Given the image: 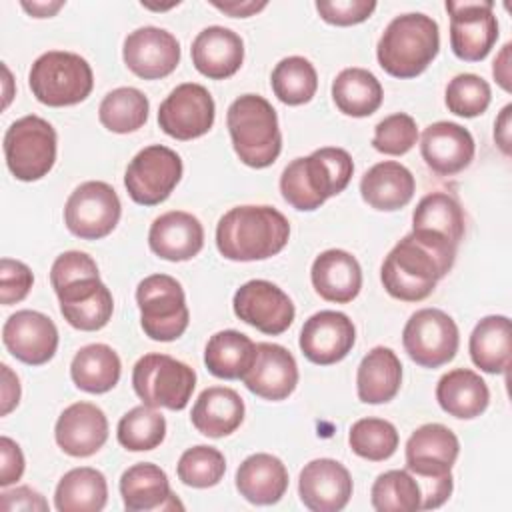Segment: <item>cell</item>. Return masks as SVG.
<instances>
[{"label": "cell", "instance_id": "1", "mask_svg": "<svg viewBox=\"0 0 512 512\" xmlns=\"http://www.w3.org/2000/svg\"><path fill=\"white\" fill-rule=\"evenodd\" d=\"M458 246L448 238L412 230L384 258L380 280L384 290L402 302H420L428 298L438 280L454 266Z\"/></svg>", "mask_w": 512, "mask_h": 512}, {"label": "cell", "instance_id": "2", "mask_svg": "<svg viewBox=\"0 0 512 512\" xmlns=\"http://www.w3.org/2000/svg\"><path fill=\"white\" fill-rule=\"evenodd\" d=\"M290 238L286 216L272 206L230 208L216 226L218 252L234 262H254L276 256Z\"/></svg>", "mask_w": 512, "mask_h": 512}, {"label": "cell", "instance_id": "3", "mask_svg": "<svg viewBox=\"0 0 512 512\" xmlns=\"http://www.w3.org/2000/svg\"><path fill=\"white\" fill-rule=\"evenodd\" d=\"M354 174L352 156L344 148L326 146L310 156L294 158L280 176L282 198L300 212L320 208L340 194Z\"/></svg>", "mask_w": 512, "mask_h": 512}, {"label": "cell", "instance_id": "4", "mask_svg": "<svg viewBox=\"0 0 512 512\" xmlns=\"http://www.w3.org/2000/svg\"><path fill=\"white\" fill-rule=\"evenodd\" d=\"M456 434L438 422L422 424L406 442V470L422 490V510L440 508L452 494V466L458 458Z\"/></svg>", "mask_w": 512, "mask_h": 512}, {"label": "cell", "instance_id": "5", "mask_svg": "<svg viewBox=\"0 0 512 512\" xmlns=\"http://www.w3.org/2000/svg\"><path fill=\"white\" fill-rule=\"evenodd\" d=\"M440 50V30L434 18L422 12L396 16L382 32L376 58L394 78H416Z\"/></svg>", "mask_w": 512, "mask_h": 512}, {"label": "cell", "instance_id": "6", "mask_svg": "<svg viewBox=\"0 0 512 512\" xmlns=\"http://www.w3.org/2000/svg\"><path fill=\"white\" fill-rule=\"evenodd\" d=\"M232 148L250 168H268L282 150V134L272 104L258 94L238 96L226 112Z\"/></svg>", "mask_w": 512, "mask_h": 512}, {"label": "cell", "instance_id": "7", "mask_svg": "<svg viewBox=\"0 0 512 512\" xmlns=\"http://www.w3.org/2000/svg\"><path fill=\"white\" fill-rule=\"evenodd\" d=\"M28 86L34 98L46 106H74L90 96L94 74L80 54L50 50L32 62Z\"/></svg>", "mask_w": 512, "mask_h": 512}, {"label": "cell", "instance_id": "8", "mask_svg": "<svg viewBox=\"0 0 512 512\" xmlns=\"http://www.w3.org/2000/svg\"><path fill=\"white\" fill-rule=\"evenodd\" d=\"M56 144V130L48 120L36 114L22 116L4 134L6 166L16 180H40L56 162Z\"/></svg>", "mask_w": 512, "mask_h": 512}, {"label": "cell", "instance_id": "9", "mask_svg": "<svg viewBox=\"0 0 512 512\" xmlns=\"http://www.w3.org/2000/svg\"><path fill=\"white\" fill-rule=\"evenodd\" d=\"M140 324L148 338L172 342L180 338L190 322L182 284L168 274H150L136 288Z\"/></svg>", "mask_w": 512, "mask_h": 512}, {"label": "cell", "instance_id": "10", "mask_svg": "<svg viewBox=\"0 0 512 512\" xmlns=\"http://www.w3.org/2000/svg\"><path fill=\"white\" fill-rule=\"evenodd\" d=\"M132 386L146 406L184 410L196 386V372L168 354L150 352L134 364Z\"/></svg>", "mask_w": 512, "mask_h": 512}, {"label": "cell", "instance_id": "11", "mask_svg": "<svg viewBox=\"0 0 512 512\" xmlns=\"http://www.w3.org/2000/svg\"><path fill=\"white\" fill-rule=\"evenodd\" d=\"M402 344L418 366L440 368L456 356L460 334L452 316L438 308H422L408 318Z\"/></svg>", "mask_w": 512, "mask_h": 512}, {"label": "cell", "instance_id": "12", "mask_svg": "<svg viewBox=\"0 0 512 512\" xmlns=\"http://www.w3.org/2000/svg\"><path fill=\"white\" fill-rule=\"evenodd\" d=\"M182 178V158L168 146L142 148L128 164L124 186L128 196L142 206L164 202Z\"/></svg>", "mask_w": 512, "mask_h": 512}, {"label": "cell", "instance_id": "13", "mask_svg": "<svg viewBox=\"0 0 512 512\" xmlns=\"http://www.w3.org/2000/svg\"><path fill=\"white\" fill-rule=\"evenodd\" d=\"M122 214L116 190L102 180H88L74 188L64 206L66 228L82 240L108 236Z\"/></svg>", "mask_w": 512, "mask_h": 512}, {"label": "cell", "instance_id": "14", "mask_svg": "<svg viewBox=\"0 0 512 512\" xmlns=\"http://www.w3.org/2000/svg\"><path fill=\"white\" fill-rule=\"evenodd\" d=\"M450 14L452 52L466 62L484 60L498 40V20L492 0H446Z\"/></svg>", "mask_w": 512, "mask_h": 512}, {"label": "cell", "instance_id": "15", "mask_svg": "<svg viewBox=\"0 0 512 512\" xmlns=\"http://www.w3.org/2000/svg\"><path fill=\"white\" fill-rule=\"evenodd\" d=\"M216 116L210 92L196 82L178 84L158 108V124L164 134L176 140H192L204 136Z\"/></svg>", "mask_w": 512, "mask_h": 512}, {"label": "cell", "instance_id": "16", "mask_svg": "<svg viewBox=\"0 0 512 512\" xmlns=\"http://www.w3.org/2000/svg\"><path fill=\"white\" fill-rule=\"evenodd\" d=\"M232 308L242 322L268 336L286 332L296 316L290 296L268 280H248L242 284L234 294Z\"/></svg>", "mask_w": 512, "mask_h": 512}, {"label": "cell", "instance_id": "17", "mask_svg": "<svg viewBox=\"0 0 512 512\" xmlns=\"http://www.w3.org/2000/svg\"><path fill=\"white\" fill-rule=\"evenodd\" d=\"M64 320L82 332L104 328L114 312V298L98 272L84 274L54 286Z\"/></svg>", "mask_w": 512, "mask_h": 512}, {"label": "cell", "instance_id": "18", "mask_svg": "<svg viewBox=\"0 0 512 512\" xmlns=\"http://www.w3.org/2000/svg\"><path fill=\"white\" fill-rule=\"evenodd\" d=\"M124 64L144 80H158L172 74L180 62L176 36L158 26H142L130 32L122 48Z\"/></svg>", "mask_w": 512, "mask_h": 512}, {"label": "cell", "instance_id": "19", "mask_svg": "<svg viewBox=\"0 0 512 512\" xmlns=\"http://www.w3.org/2000/svg\"><path fill=\"white\" fill-rule=\"evenodd\" d=\"M356 342L352 320L336 310H320L312 314L300 330V350L312 362L330 366L348 356Z\"/></svg>", "mask_w": 512, "mask_h": 512}, {"label": "cell", "instance_id": "20", "mask_svg": "<svg viewBox=\"0 0 512 512\" xmlns=\"http://www.w3.org/2000/svg\"><path fill=\"white\" fill-rule=\"evenodd\" d=\"M2 342L16 360L40 366L56 354L58 328L42 312L18 310L4 322Z\"/></svg>", "mask_w": 512, "mask_h": 512}, {"label": "cell", "instance_id": "21", "mask_svg": "<svg viewBox=\"0 0 512 512\" xmlns=\"http://www.w3.org/2000/svg\"><path fill=\"white\" fill-rule=\"evenodd\" d=\"M242 382L246 388L264 400H284L298 384V364L290 350L280 344H256L250 368L244 372Z\"/></svg>", "mask_w": 512, "mask_h": 512}, {"label": "cell", "instance_id": "22", "mask_svg": "<svg viewBox=\"0 0 512 512\" xmlns=\"http://www.w3.org/2000/svg\"><path fill=\"white\" fill-rule=\"evenodd\" d=\"M298 494L312 512H338L352 496V476L338 460L316 458L300 470Z\"/></svg>", "mask_w": 512, "mask_h": 512}, {"label": "cell", "instance_id": "23", "mask_svg": "<svg viewBox=\"0 0 512 512\" xmlns=\"http://www.w3.org/2000/svg\"><path fill=\"white\" fill-rule=\"evenodd\" d=\"M476 152L472 134L456 122H434L424 128L420 154L426 166L440 176H454L470 166Z\"/></svg>", "mask_w": 512, "mask_h": 512}, {"label": "cell", "instance_id": "24", "mask_svg": "<svg viewBox=\"0 0 512 512\" xmlns=\"http://www.w3.org/2000/svg\"><path fill=\"white\" fill-rule=\"evenodd\" d=\"M54 438L68 456H92L108 440L106 414L92 402H74L58 416Z\"/></svg>", "mask_w": 512, "mask_h": 512}, {"label": "cell", "instance_id": "25", "mask_svg": "<svg viewBox=\"0 0 512 512\" xmlns=\"http://www.w3.org/2000/svg\"><path fill=\"white\" fill-rule=\"evenodd\" d=\"M150 250L170 262L194 258L204 246V228L196 216L182 210L160 214L148 230Z\"/></svg>", "mask_w": 512, "mask_h": 512}, {"label": "cell", "instance_id": "26", "mask_svg": "<svg viewBox=\"0 0 512 512\" xmlns=\"http://www.w3.org/2000/svg\"><path fill=\"white\" fill-rule=\"evenodd\" d=\"M190 54L194 68L202 76L224 80L240 70L244 62V42L230 28L208 26L192 40Z\"/></svg>", "mask_w": 512, "mask_h": 512}, {"label": "cell", "instance_id": "27", "mask_svg": "<svg viewBox=\"0 0 512 512\" xmlns=\"http://www.w3.org/2000/svg\"><path fill=\"white\" fill-rule=\"evenodd\" d=\"M310 278L320 298L336 304L352 302L362 288V268L358 260L340 248L324 250L316 256Z\"/></svg>", "mask_w": 512, "mask_h": 512}, {"label": "cell", "instance_id": "28", "mask_svg": "<svg viewBox=\"0 0 512 512\" xmlns=\"http://www.w3.org/2000/svg\"><path fill=\"white\" fill-rule=\"evenodd\" d=\"M120 496L128 512L182 508L170 490L166 472L152 462H140L124 470L120 478Z\"/></svg>", "mask_w": 512, "mask_h": 512}, {"label": "cell", "instance_id": "29", "mask_svg": "<svg viewBox=\"0 0 512 512\" xmlns=\"http://www.w3.org/2000/svg\"><path fill=\"white\" fill-rule=\"evenodd\" d=\"M412 172L394 160H384L368 168L360 180L362 200L380 212H394L404 208L414 196Z\"/></svg>", "mask_w": 512, "mask_h": 512}, {"label": "cell", "instance_id": "30", "mask_svg": "<svg viewBox=\"0 0 512 512\" xmlns=\"http://www.w3.org/2000/svg\"><path fill=\"white\" fill-rule=\"evenodd\" d=\"M286 488L288 470L284 462L272 454H252L236 470V490L252 504H276Z\"/></svg>", "mask_w": 512, "mask_h": 512}, {"label": "cell", "instance_id": "31", "mask_svg": "<svg viewBox=\"0 0 512 512\" xmlns=\"http://www.w3.org/2000/svg\"><path fill=\"white\" fill-rule=\"evenodd\" d=\"M190 420L192 426L208 438L228 436L244 420V400L232 388L210 386L196 398Z\"/></svg>", "mask_w": 512, "mask_h": 512}, {"label": "cell", "instance_id": "32", "mask_svg": "<svg viewBox=\"0 0 512 512\" xmlns=\"http://www.w3.org/2000/svg\"><path fill=\"white\" fill-rule=\"evenodd\" d=\"M436 400L446 414L460 420H472L488 408L490 390L474 370L454 368L438 380Z\"/></svg>", "mask_w": 512, "mask_h": 512}, {"label": "cell", "instance_id": "33", "mask_svg": "<svg viewBox=\"0 0 512 512\" xmlns=\"http://www.w3.org/2000/svg\"><path fill=\"white\" fill-rule=\"evenodd\" d=\"M402 384V364L392 348L376 346L360 362L356 392L364 404L390 402Z\"/></svg>", "mask_w": 512, "mask_h": 512}, {"label": "cell", "instance_id": "34", "mask_svg": "<svg viewBox=\"0 0 512 512\" xmlns=\"http://www.w3.org/2000/svg\"><path fill=\"white\" fill-rule=\"evenodd\" d=\"M510 318L502 314L484 316L472 330L468 350L476 368L488 374H504L510 366Z\"/></svg>", "mask_w": 512, "mask_h": 512}, {"label": "cell", "instance_id": "35", "mask_svg": "<svg viewBox=\"0 0 512 512\" xmlns=\"http://www.w3.org/2000/svg\"><path fill=\"white\" fill-rule=\"evenodd\" d=\"M108 500L106 476L90 466L68 470L54 492L58 512H100Z\"/></svg>", "mask_w": 512, "mask_h": 512}, {"label": "cell", "instance_id": "36", "mask_svg": "<svg viewBox=\"0 0 512 512\" xmlns=\"http://www.w3.org/2000/svg\"><path fill=\"white\" fill-rule=\"evenodd\" d=\"M120 358L108 344H88L80 348L70 364V376L76 388L88 394H104L120 380Z\"/></svg>", "mask_w": 512, "mask_h": 512}, {"label": "cell", "instance_id": "37", "mask_svg": "<svg viewBox=\"0 0 512 512\" xmlns=\"http://www.w3.org/2000/svg\"><path fill=\"white\" fill-rule=\"evenodd\" d=\"M382 86L366 68H344L332 82V100L336 108L352 118L374 114L382 104Z\"/></svg>", "mask_w": 512, "mask_h": 512}, {"label": "cell", "instance_id": "38", "mask_svg": "<svg viewBox=\"0 0 512 512\" xmlns=\"http://www.w3.org/2000/svg\"><path fill=\"white\" fill-rule=\"evenodd\" d=\"M256 344L238 330H220L212 334L204 348L208 372L222 380L242 378L250 368Z\"/></svg>", "mask_w": 512, "mask_h": 512}, {"label": "cell", "instance_id": "39", "mask_svg": "<svg viewBox=\"0 0 512 512\" xmlns=\"http://www.w3.org/2000/svg\"><path fill=\"white\" fill-rule=\"evenodd\" d=\"M412 230H428L460 244L466 232L464 210L460 202L448 192H430L414 208Z\"/></svg>", "mask_w": 512, "mask_h": 512}, {"label": "cell", "instance_id": "40", "mask_svg": "<svg viewBox=\"0 0 512 512\" xmlns=\"http://www.w3.org/2000/svg\"><path fill=\"white\" fill-rule=\"evenodd\" d=\"M150 112L148 98L132 86H122L112 92H108L100 106H98V118L100 124L116 134H128L140 130Z\"/></svg>", "mask_w": 512, "mask_h": 512}, {"label": "cell", "instance_id": "41", "mask_svg": "<svg viewBox=\"0 0 512 512\" xmlns=\"http://www.w3.org/2000/svg\"><path fill=\"white\" fill-rule=\"evenodd\" d=\"M270 84L274 96L280 102L288 106H300L314 98L318 88V74L308 58L288 56L274 66Z\"/></svg>", "mask_w": 512, "mask_h": 512}, {"label": "cell", "instance_id": "42", "mask_svg": "<svg viewBox=\"0 0 512 512\" xmlns=\"http://www.w3.org/2000/svg\"><path fill=\"white\" fill-rule=\"evenodd\" d=\"M370 502L378 512H416L422 510V490L408 470H388L374 480Z\"/></svg>", "mask_w": 512, "mask_h": 512}, {"label": "cell", "instance_id": "43", "mask_svg": "<svg viewBox=\"0 0 512 512\" xmlns=\"http://www.w3.org/2000/svg\"><path fill=\"white\" fill-rule=\"evenodd\" d=\"M116 436L118 442L130 452L154 450L166 436V420L152 406L140 404L120 418Z\"/></svg>", "mask_w": 512, "mask_h": 512}, {"label": "cell", "instance_id": "44", "mask_svg": "<svg viewBox=\"0 0 512 512\" xmlns=\"http://www.w3.org/2000/svg\"><path fill=\"white\" fill-rule=\"evenodd\" d=\"M352 452L370 462L388 460L398 448V430L384 418H360L348 432Z\"/></svg>", "mask_w": 512, "mask_h": 512}, {"label": "cell", "instance_id": "45", "mask_svg": "<svg viewBox=\"0 0 512 512\" xmlns=\"http://www.w3.org/2000/svg\"><path fill=\"white\" fill-rule=\"evenodd\" d=\"M176 472L186 486L210 488L222 480L226 472V460L218 448L198 444L182 452Z\"/></svg>", "mask_w": 512, "mask_h": 512}, {"label": "cell", "instance_id": "46", "mask_svg": "<svg viewBox=\"0 0 512 512\" xmlns=\"http://www.w3.org/2000/svg\"><path fill=\"white\" fill-rule=\"evenodd\" d=\"M446 106L452 114L474 118L486 112L492 100L490 84L476 74H458L446 86Z\"/></svg>", "mask_w": 512, "mask_h": 512}, {"label": "cell", "instance_id": "47", "mask_svg": "<svg viewBox=\"0 0 512 512\" xmlns=\"http://www.w3.org/2000/svg\"><path fill=\"white\" fill-rule=\"evenodd\" d=\"M418 140V126L410 114L396 112L380 120L374 128V150L388 156H402L414 148Z\"/></svg>", "mask_w": 512, "mask_h": 512}, {"label": "cell", "instance_id": "48", "mask_svg": "<svg viewBox=\"0 0 512 512\" xmlns=\"http://www.w3.org/2000/svg\"><path fill=\"white\" fill-rule=\"evenodd\" d=\"M314 6L320 18L334 26L360 24L376 10V2L372 0H318Z\"/></svg>", "mask_w": 512, "mask_h": 512}, {"label": "cell", "instance_id": "49", "mask_svg": "<svg viewBox=\"0 0 512 512\" xmlns=\"http://www.w3.org/2000/svg\"><path fill=\"white\" fill-rule=\"evenodd\" d=\"M34 284L32 270L12 258H2L0 262V300L4 306L24 300Z\"/></svg>", "mask_w": 512, "mask_h": 512}, {"label": "cell", "instance_id": "50", "mask_svg": "<svg viewBox=\"0 0 512 512\" xmlns=\"http://www.w3.org/2000/svg\"><path fill=\"white\" fill-rule=\"evenodd\" d=\"M0 508L4 512H12V510H32V512H46L48 510V502L44 500V496L36 490H32L30 486H18L14 490H6L0 494Z\"/></svg>", "mask_w": 512, "mask_h": 512}, {"label": "cell", "instance_id": "51", "mask_svg": "<svg viewBox=\"0 0 512 512\" xmlns=\"http://www.w3.org/2000/svg\"><path fill=\"white\" fill-rule=\"evenodd\" d=\"M0 456H2L0 486H10L16 480H20V476L24 472V454L14 440H10L8 436H2L0 438Z\"/></svg>", "mask_w": 512, "mask_h": 512}, {"label": "cell", "instance_id": "52", "mask_svg": "<svg viewBox=\"0 0 512 512\" xmlns=\"http://www.w3.org/2000/svg\"><path fill=\"white\" fill-rule=\"evenodd\" d=\"M2 416L10 414L20 402V382L8 364H2Z\"/></svg>", "mask_w": 512, "mask_h": 512}, {"label": "cell", "instance_id": "53", "mask_svg": "<svg viewBox=\"0 0 512 512\" xmlns=\"http://www.w3.org/2000/svg\"><path fill=\"white\" fill-rule=\"evenodd\" d=\"M214 8H218L220 12L234 16V18H248L260 10L266 8V2H252V0H228V2H212Z\"/></svg>", "mask_w": 512, "mask_h": 512}, {"label": "cell", "instance_id": "54", "mask_svg": "<svg viewBox=\"0 0 512 512\" xmlns=\"http://www.w3.org/2000/svg\"><path fill=\"white\" fill-rule=\"evenodd\" d=\"M510 112H512V104H506L500 112V116L496 118V124H494V140L498 144V148L510 156Z\"/></svg>", "mask_w": 512, "mask_h": 512}, {"label": "cell", "instance_id": "55", "mask_svg": "<svg viewBox=\"0 0 512 512\" xmlns=\"http://www.w3.org/2000/svg\"><path fill=\"white\" fill-rule=\"evenodd\" d=\"M510 48L512 44H504L500 54L496 56L494 60V66H492V74L496 78V82L502 86V90L510 92Z\"/></svg>", "mask_w": 512, "mask_h": 512}, {"label": "cell", "instance_id": "56", "mask_svg": "<svg viewBox=\"0 0 512 512\" xmlns=\"http://www.w3.org/2000/svg\"><path fill=\"white\" fill-rule=\"evenodd\" d=\"M64 6L62 0L58 2H22V8L34 18H50Z\"/></svg>", "mask_w": 512, "mask_h": 512}]
</instances>
